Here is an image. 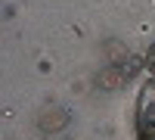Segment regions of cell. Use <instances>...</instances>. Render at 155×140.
I'll return each instance as SVG.
<instances>
[{"label": "cell", "mask_w": 155, "mask_h": 140, "mask_svg": "<svg viewBox=\"0 0 155 140\" xmlns=\"http://www.w3.org/2000/svg\"><path fill=\"white\" fill-rule=\"evenodd\" d=\"M68 125V109L65 106H56V103H50L41 109V115H37V131L41 134H59L62 128Z\"/></svg>", "instance_id": "2"}, {"label": "cell", "mask_w": 155, "mask_h": 140, "mask_svg": "<svg viewBox=\"0 0 155 140\" xmlns=\"http://www.w3.org/2000/svg\"><path fill=\"white\" fill-rule=\"evenodd\" d=\"M137 62L130 59V66H106L102 72H96V78H93V87L96 90H106V94H112V90H121V87L127 84V78H130L134 72H127V69H134Z\"/></svg>", "instance_id": "1"}, {"label": "cell", "mask_w": 155, "mask_h": 140, "mask_svg": "<svg viewBox=\"0 0 155 140\" xmlns=\"http://www.w3.org/2000/svg\"><path fill=\"white\" fill-rule=\"evenodd\" d=\"M146 62H149V66H152V69H155V47H152V50H149V59H146Z\"/></svg>", "instance_id": "4"}, {"label": "cell", "mask_w": 155, "mask_h": 140, "mask_svg": "<svg viewBox=\"0 0 155 140\" xmlns=\"http://www.w3.org/2000/svg\"><path fill=\"white\" fill-rule=\"evenodd\" d=\"M140 140H155V81L146 90V103H140Z\"/></svg>", "instance_id": "3"}]
</instances>
